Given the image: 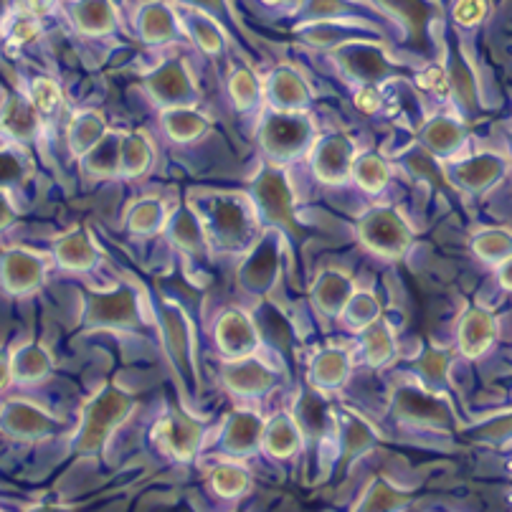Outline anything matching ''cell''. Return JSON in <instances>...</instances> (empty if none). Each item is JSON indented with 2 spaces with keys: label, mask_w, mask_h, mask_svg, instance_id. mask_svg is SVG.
Masks as SVG:
<instances>
[{
  "label": "cell",
  "mask_w": 512,
  "mask_h": 512,
  "mask_svg": "<svg viewBox=\"0 0 512 512\" xmlns=\"http://www.w3.org/2000/svg\"><path fill=\"white\" fill-rule=\"evenodd\" d=\"M345 320H348L350 327H358V330H365L371 322L378 320V302L376 297L371 295H353V300L345 307Z\"/></svg>",
  "instance_id": "41"
},
{
  "label": "cell",
  "mask_w": 512,
  "mask_h": 512,
  "mask_svg": "<svg viewBox=\"0 0 512 512\" xmlns=\"http://www.w3.org/2000/svg\"><path fill=\"white\" fill-rule=\"evenodd\" d=\"M87 317L97 327H135L140 322L135 292L122 287L115 289V292L94 295L89 300Z\"/></svg>",
  "instance_id": "7"
},
{
  "label": "cell",
  "mask_w": 512,
  "mask_h": 512,
  "mask_svg": "<svg viewBox=\"0 0 512 512\" xmlns=\"http://www.w3.org/2000/svg\"><path fill=\"white\" fill-rule=\"evenodd\" d=\"M312 140V125L302 112H274L262 130V145L274 158L289 160L307 150Z\"/></svg>",
  "instance_id": "3"
},
{
  "label": "cell",
  "mask_w": 512,
  "mask_h": 512,
  "mask_svg": "<svg viewBox=\"0 0 512 512\" xmlns=\"http://www.w3.org/2000/svg\"><path fill=\"white\" fill-rule=\"evenodd\" d=\"M360 239L376 254L401 256L409 249L411 231L404 224V218L388 208H378L360 221Z\"/></svg>",
  "instance_id": "4"
},
{
  "label": "cell",
  "mask_w": 512,
  "mask_h": 512,
  "mask_svg": "<svg viewBox=\"0 0 512 512\" xmlns=\"http://www.w3.org/2000/svg\"><path fill=\"white\" fill-rule=\"evenodd\" d=\"M196 6H203V8H216L221 6V0H193Z\"/></svg>",
  "instance_id": "55"
},
{
  "label": "cell",
  "mask_w": 512,
  "mask_h": 512,
  "mask_svg": "<svg viewBox=\"0 0 512 512\" xmlns=\"http://www.w3.org/2000/svg\"><path fill=\"white\" fill-rule=\"evenodd\" d=\"M350 360L343 350H325L312 365V381L322 388H335L348 378Z\"/></svg>",
  "instance_id": "29"
},
{
  "label": "cell",
  "mask_w": 512,
  "mask_h": 512,
  "mask_svg": "<svg viewBox=\"0 0 512 512\" xmlns=\"http://www.w3.org/2000/svg\"><path fill=\"white\" fill-rule=\"evenodd\" d=\"M150 160H153V150H150L148 140L142 135H127L122 142V155H120V170L122 175H142L148 170Z\"/></svg>",
  "instance_id": "35"
},
{
  "label": "cell",
  "mask_w": 512,
  "mask_h": 512,
  "mask_svg": "<svg viewBox=\"0 0 512 512\" xmlns=\"http://www.w3.org/2000/svg\"><path fill=\"white\" fill-rule=\"evenodd\" d=\"M256 203L259 211L264 213L267 221H274L279 226H295V216H292V193H289L287 180L279 170H264L259 175L254 186Z\"/></svg>",
  "instance_id": "6"
},
{
  "label": "cell",
  "mask_w": 512,
  "mask_h": 512,
  "mask_svg": "<svg viewBox=\"0 0 512 512\" xmlns=\"http://www.w3.org/2000/svg\"><path fill=\"white\" fill-rule=\"evenodd\" d=\"M122 142L125 137L120 135H104L102 140L84 155V165L89 173L94 175H112L120 170V155H122Z\"/></svg>",
  "instance_id": "26"
},
{
  "label": "cell",
  "mask_w": 512,
  "mask_h": 512,
  "mask_svg": "<svg viewBox=\"0 0 512 512\" xmlns=\"http://www.w3.org/2000/svg\"><path fill=\"white\" fill-rule=\"evenodd\" d=\"M264 424L254 414H236L226 429V449L234 454H251L262 447Z\"/></svg>",
  "instance_id": "21"
},
{
  "label": "cell",
  "mask_w": 512,
  "mask_h": 512,
  "mask_svg": "<svg viewBox=\"0 0 512 512\" xmlns=\"http://www.w3.org/2000/svg\"><path fill=\"white\" fill-rule=\"evenodd\" d=\"M487 6L485 0H459L457 8H454V18L464 26H474V23H480L485 18Z\"/></svg>",
  "instance_id": "47"
},
{
  "label": "cell",
  "mask_w": 512,
  "mask_h": 512,
  "mask_svg": "<svg viewBox=\"0 0 512 512\" xmlns=\"http://www.w3.org/2000/svg\"><path fill=\"white\" fill-rule=\"evenodd\" d=\"M188 28H191L196 44L201 46L203 51H208V54H216V51H221V46H224V39H221V31L216 28V23L208 21L203 13H191V16H188Z\"/></svg>",
  "instance_id": "40"
},
{
  "label": "cell",
  "mask_w": 512,
  "mask_h": 512,
  "mask_svg": "<svg viewBox=\"0 0 512 512\" xmlns=\"http://www.w3.org/2000/svg\"><path fill=\"white\" fill-rule=\"evenodd\" d=\"M104 135H107V132H104L102 117L94 115V112H87V115L77 117L74 125H71L69 130L71 150H74V155H87Z\"/></svg>",
  "instance_id": "32"
},
{
  "label": "cell",
  "mask_w": 512,
  "mask_h": 512,
  "mask_svg": "<svg viewBox=\"0 0 512 512\" xmlns=\"http://www.w3.org/2000/svg\"><path fill=\"white\" fill-rule=\"evenodd\" d=\"M226 386L231 388L239 396H259V393L267 391L272 386V373L264 368L262 363H256L254 358H239L231 365H226L224 371Z\"/></svg>",
  "instance_id": "15"
},
{
  "label": "cell",
  "mask_w": 512,
  "mask_h": 512,
  "mask_svg": "<svg viewBox=\"0 0 512 512\" xmlns=\"http://www.w3.org/2000/svg\"><path fill=\"white\" fill-rule=\"evenodd\" d=\"M419 84L424 89H429V92H434V94H447L449 92V79H447V74L439 69V66H429V69H426L424 74L419 77Z\"/></svg>",
  "instance_id": "48"
},
{
  "label": "cell",
  "mask_w": 512,
  "mask_h": 512,
  "mask_svg": "<svg viewBox=\"0 0 512 512\" xmlns=\"http://www.w3.org/2000/svg\"><path fill=\"white\" fill-rule=\"evenodd\" d=\"M353 300V284L340 272H325L315 287V302L325 315H343L348 302Z\"/></svg>",
  "instance_id": "19"
},
{
  "label": "cell",
  "mask_w": 512,
  "mask_h": 512,
  "mask_svg": "<svg viewBox=\"0 0 512 512\" xmlns=\"http://www.w3.org/2000/svg\"><path fill=\"white\" fill-rule=\"evenodd\" d=\"M163 325H165V340H168L170 355L175 360V368H178L188 383H193V355H191V338H188V327L183 320V312H178L175 307H168L163 312Z\"/></svg>",
  "instance_id": "16"
},
{
  "label": "cell",
  "mask_w": 512,
  "mask_h": 512,
  "mask_svg": "<svg viewBox=\"0 0 512 512\" xmlns=\"http://www.w3.org/2000/svg\"><path fill=\"white\" fill-rule=\"evenodd\" d=\"M56 259L64 269H89L97 262V254H94V246L89 244L84 231H74V234H66L64 239H59Z\"/></svg>",
  "instance_id": "25"
},
{
  "label": "cell",
  "mask_w": 512,
  "mask_h": 512,
  "mask_svg": "<svg viewBox=\"0 0 512 512\" xmlns=\"http://www.w3.org/2000/svg\"><path fill=\"white\" fill-rule=\"evenodd\" d=\"M71 18L82 33H109L117 23L112 0H74Z\"/></svg>",
  "instance_id": "17"
},
{
  "label": "cell",
  "mask_w": 512,
  "mask_h": 512,
  "mask_svg": "<svg viewBox=\"0 0 512 512\" xmlns=\"http://www.w3.org/2000/svg\"><path fill=\"white\" fill-rule=\"evenodd\" d=\"M132 398L120 388H104L92 404L84 411V426L79 434L77 449L79 452H99L115 426L130 414Z\"/></svg>",
  "instance_id": "2"
},
{
  "label": "cell",
  "mask_w": 512,
  "mask_h": 512,
  "mask_svg": "<svg viewBox=\"0 0 512 512\" xmlns=\"http://www.w3.org/2000/svg\"><path fill=\"white\" fill-rule=\"evenodd\" d=\"M355 104H358V109L373 115L378 109V104H381V94H378L376 87H363L358 92V97H355Z\"/></svg>",
  "instance_id": "50"
},
{
  "label": "cell",
  "mask_w": 512,
  "mask_h": 512,
  "mask_svg": "<svg viewBox=\"0 0 512 512\" xmlns=\"http://www.w3.org/2000/svg\"><path fill=\"white\" fill-rule=\"evenodd\" d=\"M216 338L221 350L226 353V358L231 360H239V358H249L254 355L256 345V330L254 325L249 322V317L241 315V312H226L216 325Z\"/></svg>",
  "instance_id": "9"
},
{
  "label": "cell",
  "mask_w": 512,
  "mask_h": 512,
  "mask_svg": "<svg viewBox=\"0 0 512 512\" xmlns=\"http://www.w3.org/2000/svg\"><path fill=\"white\" fill-rule=\"evenodd\" d=\"M507 469H510V477H512V462H510V467H507Z\"/></svg>",
  "instance_id": "56"
},
{
  "label": "cell",
  "mask_w": 512,
  "mask_h": 512,
  "mask_svg": "<svg viewBox=\"0 0 512 512\" xmlns=\"http://www.w3.org/2000/svg\"><path fill=\"white\" fill-rule=\"evenodd\" d=\"M353 173L355 178H358L360 188H365V191H371V193L381 191L383 183H386L388 178L386 163H383L378 155H363V158L355 160Z\"/></svg>",
  "instance_id": "38"
},
{
  "label": "cell",
  "mask_w": 512,
  "mask_h": 512,
  "mask_svg": "<svg viewBox=\"0 0 512 512\" xmlns=\"http://www.w3.org/2000/svg\"><path fill=\"white\" fill-rule=\"evenodd\" d=\"M419 368L429 378H442L444 368H447V358H444L442 353H429V355H424V360L419 363Z\"/></svg>",
  "instance_id": "49"
},
{
  "label": "cell",
  "mask_w": 512,
  "mask_h": 512,
  "mask_svg": "<svg viewBox=\"0 0 512 512\" xmlns=\"http://www.w3.org/2000/svg\"><path fill=\"white\" fill-rule=\"evenodd\" d=\"M474 254L485 259L487 264H502L507 256H512V231L507 229H487L474 236Z\"/></svg>",
  "instance_id": "31"
},
{
  "label": "cell",
  "mask_w": 512,
  "mask_h": 512,
  "mask_svg": "<svg viewBox=\"0 0 512 512\" xmlns=\"http://www.w3.org/2000/svg\"><path fill=\"white\" fill-rule=\"evenodd\" d=\"M371 495L383 497V500H368L363 507H398L401 505V495L391 492L386 485H376V490H373Z\"/></svg>",
  "instance_id": "51"
},
{
  "label": "cell",
  "mask_w": 512,
  "mask_h": 512,
  "mask_svg": "<svg viewBox=\"0 0 512 512\" xmlns=\"http://www.w3.org/2000/svg\"><path fill=\"white\" fill-rule=\"evenodd\" d=\"M264 447L274 454V457H289L300 447V429L295 421L287 416H277L272 424L264 429Z\"/></svg>",
  "instance_id": "28"
},
{
  "label": "cell",
  "mask_w": 512,
  "mask_h": 512,
  "mask_svg": "<svg viewBox=\"0 0 512 512\" xmlns=\"http://www.w3.org/2000/svg\"><path fill=\"white\" fill-rule=\"evenodd\" d=\"M424 140L436 155H454L464 145V130L454 120H434L424 130Z\"/></svg>",
  "instance_id": "30"
},
{
  "label": "cell",
  "mask_w": 512,
  "mask_h": 512,
  "mask_svg": "<svg viewBox=\"0 0 512 512\" xmlns=\"http://www.w3.org/2000/svg\"><path fill=\"white\" fill-rule=\"evenodd\" d=\"M497 335V322L482 307H474L459 322V350L469 358H480Z\"/></svg>",
  "instance_id": "13"
},
{
  "label": "cell",
  "mask_w": 512,
  "mask_h": 512,
  "mask_svg": "<svg viewBox=\"0 0 512 512\" xmlns=\"http://www.w3.org/2000/svg\"><path fill=\"white\" fill-rule=\"evenodd\" d=\"M269 97L279 112H302L310 94H307L300 74H295L292 69H279L269 82Z\"/></svg>",
  "instance_id": "18"
},
{
  "label": "cell",
  "mask_w": 512,
  "mask_h": 512,
  "mask_svg": "<svg viewBox=\"0 0 512 512\" xmlns=\"http://www.w3.org/2000/svg\"><path fill=\"white\" fill-rule=\"evenodd\" d=\"M165 122V130L173 140L180 142H188V140H196L201 137L203 132L208 130V122L206 117H201L196 109H188V107H173L165 112L163 117Z\"/></svg>",
  "instance_id": "27"
},
{
  "label": "cell",
  "mask_w": 512,
  "mask_h": 512,
  "mask_svg": "<svg viewBox=\"0 0 512 512\" xmlns=\"http://www.w3.org/2000/svg\"><path fill=\"white\" fill-rule=\"evenodd\" d=\"M297 426L302 434L307 436H320L327 426V406L322 404L320 398L307 396L302 398L297 406Z\"/></svg>",
  "instance_id": "37"
},
{
  "label": "cell",
  "mask_w": 512,
  "mask_h": 512,
  "mask_svg": "<svg viewBox=\"0 0 512 512\" xmlns=\"http://www.w3.org/2000/svg\"><path fill=\"white\" fill-rule=\"evenodd\" d=\"M353 163V145L343 135H327L325 140L317 142L315 155H312L315 173L325 183H340V180L348 178Z\"/></svg>",
  "instance_id": "8"
},
{
  "label": "cell",
  "mask_w": 512,
  "mask_h": 512,
  "mask_svg": "<svg viewBox=\"0 0 512 512\" xmlns=\"http://www.w3.org/2000/svg\"><path fill=\"white\" fill-rule=\"evenodd\" d=\"M16 6L28 16H44L56 6V0H16Z\"/></svg>",
  "instance_id": "53"
},
{
  "label": "cell",
  "mask_w": 512,
  "mask_h": 512,
  "mask_svg": "<svg viewBox=\"0 0 512 512\" xmlns=\"http://www.w3.org/2000/svg\"><path fill=\"white\" fill-rule=\"evenodd\" d=\"M148 92L153 94L155 102L165 104L168 109L186 107L196 99V84L183 61H170L160 66L153 77H148Z\"/></svg>",
  "instance_id": "5"
},
{
  "label": "cell",
  "mask_w": 512,
  "mask_h": 512,
  "mask_svg": "<svg viewBox=\"0 0 512 512\" xmlns=\"http://www.w3.org/2000/svg\"><path fill=\"white\" fill-rule=\"evenodd\" d=\"M155 436L178 459H191L201 444V429L186 416H168L155 426Z\"/></svg>",
  "instance_id": "14"
},
{
  "label": "cell",
  "mask_w": 512,
  "mask_h": 512,
  "mask_svg": "<svg viewBox=\"0 0 512 512\" xmlns=\"http://www.w3.org/2000/svg\"><path fill=\"white\" fill-rule=\"evenodd\" d=\"M497 274H500L502 287L510 289V292H512V256H507L505 262L500 264V272H497Z\"/></svg>",
  "instance_id": "54"
},
{
  "label": "cell",
  "mask_w": 512,
  "mask_h": 512,
  "mask_svg": "<svg viewBox=\"0 0 512 512\" xmlns=\"http://www.w3.org/2000/svg\"><path fill=\"white\" fill-rule=\"evenodd\" d=\"M363 350H365V358L371 365H383L393 358V345L391 338V330H388L383 322H371V325L363 330Z\"/></svg>",
  "instance_id": "34"
},
{
  "label": "cell",
  "mask_w": 512,
  "mask_h": 512,
  "mask_svg": "<svg viewBox=\"0 0 512 512\" xmlns=\"http://www.w3.org/2000/svg\"><path fill=\"white\" fill-rule=\"evenodd\" d=\"M246 487H249V474L244 469L234 467V464H221V467L213 472V490L218 492L221 497H234L244 495Z\"/></svg>",
  "instance_id": "39"
},
{
  "label": "cell",
  "mask_w": 512,
  "mask_h": 512,
  "mask_svg": "<svg viewBox=\"0 0 512 512\" xmlns=\"http://www.w3.org/2000/svg\"><path fill=\"white\" fill-rule=\"evenodd\" d=\"M49 368V355L39 345H26L13 355V376L18 381H39L49 373Z\"/></svg>",
  "instance_id": "33"
},
{
  "label": "cell",
  "mask_w": 512,
  "mask_h": 512,
  "mask_svg": "<svg viewBox=\"0 0 512 512\" xmlns=\"http://www.w3.org/2000/svg\"><path fill=\"white\" fill-rule=\"evenodd\" d=\"M398 409L406 419L419 421V424H434V426H444L449 421V411L447 406L434 396H424V393H414V391H404L398 396Z\"/></svg>",
  "instance_id": "20"
},
{
  "label": "cell",
  "mask_w": 512,
  "mask_h": 512,
  "mask_svg": "<svg viewBox=\"0 0 512 512\" xmlns=\"http://www.w3.org/2000/svg\"><path fill=\"white\" fill-rule=\"evenodd\" d=\"M31 102L36 104L41 115H54V109L61 104V92L51 79H33L31 84Z\"/></svg>",
  "instance_id": "43"
},
{
  "label": "cell",
  "mask_w": 512,
  "mask_h": 512,
  "mask_svg": "<svg viewBox=\"0 0 512 512\" xmlns=\"http://www.w3.org/2000/svg\"><path fill=\"white\" fill-rule=\"evenodd\" d=\"M482 436L485 439H510L512 436V416H505V419L492 421L490 426L482 429Z\"/></svg>",
  "instance_id": "52"
},
{
  "label": "cell",
  "mask_w": 512,
  "mask_h": 512,
  "mask_svg": "<svg viewBox=\"0 0 512 512\" xmlns=\"http://www.w3.org/2000/svg\"><path fill=\"white\" fill-rule=\"evenodd\" d=\"M231 97H234L236 107L249 109L251 104H256L259 99V87H256V79L251 77L246 69H239L231 79Z\"/></svg>",
  "instance_id": "46"
},
{
  "label": "cell",
  "mask_w": 512,
  "mask_h": 512,
  "mask_svg": "<svg viewBox=\"0 0 512 512\" xmlns=\"http://www.w3.org/2000/svg\"><path fill=\"white\" fill-rule=\"evenodd\" d=\"M507 173V163L500 155H477V158H469L464 163H459L452 170V178L457 180L459 188H467L472 193H482L487 188H492L502 175Z\"/></svg>",
  "instance_id": "10"
},
{
  "label": "cell",
  "mask_w": 512,
  "mask_h": 512,
  "mask_svg": "<svg viewBox=\"0 0 512 512\" xmlns=\"http://www.w3.org/2000/svg\"><path fill=\"white\" fill-rule=\"evenodd\" d=\"M340 61L348 69V74L365 79V82L383 77V71H386V59L373 46H350V49H343Z\"/></svg>",
  "instance_id": "24"
},
{
  "label": "cell",
  "mask_w": 512,
  "mask_h": 512,
  "mask_svg": "<svg viewBox=\"0 0 512 512\" xmlns=\"http://www.w3.org/2000/svg\"><path fill=\"white\" fill-rule=\"evenodd\" d=\"M510 150H512V135H510Z\"/></svg>",
  "instance_id": "58"
},
{
  "label": "cell",
  "mask_w": 512,
  "mask_h": 512,
  "mask_svg": "<svg viewBox=\"0 0 512 512\" xmlns=\"http://www.w3.org/2000/svg\"><path fill=\"white\" fill-rule=\"evenodd\" d=\"M274 274V249H264L254 256L246 267L244 279L249 287H267Z\"/></svg>",
  "instance_id": "44"
},
{
  "label": "cell",
  "mask_w": 512,
  "mask_h": 512,
  "mask_svg": "<svg viewBox=\"0 0 512 512\" xmlns=\"http://www.w3.org/2000/svg\"><path fill=\"white\" fill-rule=\"evenodd\" d=\"M170 234H173V239L183 249H196L201 244V221H198V216H193L188 211L178 213L173 218V224H170Z\"/></svg>",
  "instance_id": "42"
},
{
  "label": "cell",
  "mask_w": 512,
  "mask_h": 512,
  "mask_svg": "<svg viewBox=\"0 0 512 512\" xmlns=\"http://www.w3.org/2000/svg\"><path fill=\"white\" fill-rule=\"evenodd\" d=\"M267 3H277V0H267Z\"/></svg>",
  "instance_id": "57"
},
{
  "label": "cell",
  "mask_w": 512,
  "mask_h": 512,
  "mask_svg": "<svg viewBox=\"0 0 512 512\" xmlns=\"http://www.w3.org/2000/svg\"><path fill=\"white\" fill-rule=\"evenodd\" d=\"M36 33H39V21H36V16H28V13L18 11L16 21L6 23V46L13 49V46L26 44V41L36 39Z\"/></svg>",
  "instance_id": "45"
},
{
  "label": "cell",
  "mask_w": 512,
  "mask_h": 512,
  "mask_svg": "<svg viewBox=\"0 0 512 512\" xmlns=\"http://www.w3.org/2000/svg\"><path fill=\"white\" fill-rule=\"evenodd\" d=\"M3 279H6L8 292L13 295H26L44 282V262L31 251H6L3 256Z\"/></svg>",
  "instance_id": "11"
},
{
  "label": "cell",
  "mask_w": 512,
  "mask_h": 512,
  "mask_svg": "<svg viewBox=\"0 0 512 512\" xmlns=\"http://www.w3.org/2000/svg\"><path fill=\"white\" fill-rule=\"evenodd\" d=\"M3 127L16 140H31L36 130H39V109H36V104H28L21 97H6V104H3Z\"/></svg>",
  "instance_id": "22"
},
{
  "label": "cell",
  "mask_w": 512,
  "mask_h": 512,
  "mask_svg": "<svg viewBox=\"0 0 512 512\" xmlns=\"http://www.w3.org/2000/svg\"><path fill=\"white\" fill-rule=\"evenodd\" d=\"M137 26H140L142 39L145 41H170L175 39V33H178V23H175V16L163 6V3H150L140 11L137 16Z\"/></svg>",
  "instance_id": "23"
},
{
  "label": "cell",
  "mask_w": 512,
  "mask_h": 512,
  "mask_svg": "<svg viewBox=\"0 0 512 512\" xmlns=\"http://www.w3.org/2000/svg\"><path fill=\"white\" fill-rule=\"evenodd\" d=\"M163 221H165V208L163 203L158 201L137 203L130 213V229L142 236H150L158 229H163Z\"/></svg>",
  "instance_id": "36"
},
{
  "label": "cell",
  "mask_w": 512,
  "mask_h": 512,
  "mask_svg": "<svg viewBox=\"0 0 512 512\" xmlns=\"http://www.w3.org/2000/svg\"><path fill=\"white\" fill-rule=\"evenodd\" d=\"M3 429L13 439H39V436L51 434L56 429V421L39 411L36 406L23 404V401H11L3 411Z\"/></svg>",
  "instance_id": "12"
},
{
  "label": "cell",
  "mask_w": 512,
  "mask_h": 512,
  "mask_svg": "<svg viewBox=\"0 0 512 512\" xmlns=\"http://www.w3.org/2000/svg\"><path fill=\"white\" fill-rule=\"evenodd\" d=\"M203 229L211 239L221 246H244L251 236V208L246 206L244 198L236 196H208L201 201V213H196Z\"/></svg>",
  "instance_id": "1"
}]
</instances>
